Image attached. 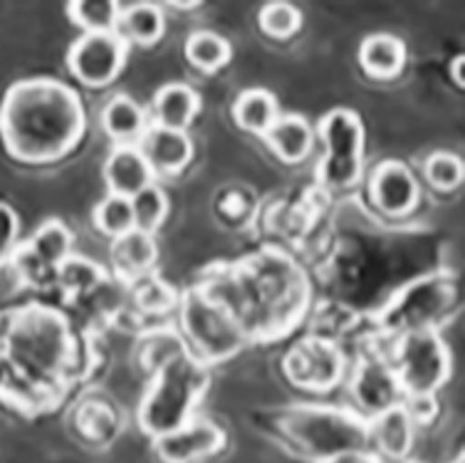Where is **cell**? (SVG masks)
<instances>
[{
    "label": "cell",
    "mask_w": 465,
    "mask_h": 463,
    "mask_svg": "<svg viewBox=\"0 0 465 463\" xmlns=\"http://www.w3.org/2000/svg\"><path fill=\"white\" fill-rule=\"evenodd\" d=\"M92 357L72 322L47 305L0 310V399L35 417L60 407Z\"/></svg>",
    "instance_id": "1"
},
{
    "label": "cell",
    "mask_w": 465,
    "mask_h": 463,
    "mask_svg": "<svg viewBox=\"0 0 465 463\" xmlns=\"http://www.w3.org/2000/svg\"><path fill=\"white\" fill-rule=\"evenodd\" d=\"M198 287L231 315L248 345L282 339L302 325L312 305L304 267L280 248L208 267Z\"/></svg>",
    "instance_id": "2"
},
{
    "label": "cell",
    "mask_w": 465,
    "mask_h": 463,
    "mask_svg": "<svg viewBox=\"0 0 465 463\" xmlns=\"http://www.w3.org/2000/svg\"><path fill=\"white\" fill-rule=\"evenodd\" d=\"M87 115L80 95L53 77L15 82L0 102V139L23 164H53L82 142Z\"/></svg>",
    "instance_id": "3"
},
{
    "label": "cell",
    "mask_w": 465,
    "mask_h": 463,
    "mask_svg": "<svg viewBox=\"0 0 465 463\" xmlns=\"http://www.w3.org/2000/svg\"><path fill=\"white\" fill-rule=\"evenodd\" d=\"M211 387V367L191 352L173 355L152 375V387L143 394L136 421L146 437L162 438L196 417L198 401Z\"/></svg>",
    "instance_id": "4"
},
{
    "label": "cell",
    "mask_w": 465,
    "mask_h": 463,
    "mask_svg": "<svg viewBox=\"0 0 465 463\" xmlns=\"http://www.w3.org/2000/svg\"><path fill=\"white\" fill-rule=\"evenodd\" d=\"M280 431L297 454L317 463L349 451H371L369 421L341 407H292L280 417Z\"/></svg>",
    "instance_id": "5"
},
{
    "label": "cell",
    "mask_w": 465,
    "mask_h": 463,
    "mask_svg": "<svg viewBox=\"0 0 465 463\" xmlns=\"http://www.w3.org/2000/svg\"><path fill=\"white\" fill-rule=\"evenodd\" d=\"M458 305V280L450 273H430L403 286L376 312V337L384 347L416 332H439Z\"/></svg>",
    "instance_id": "6"
},
{
    "label": "cell",
    "mask_w": 465,
    "mask_h": 463,
    "mask_svg": "<svg viewBox=\"0 0 465 463\" xmlns=\"http://www.w3.org/2000/svg\"><path fill=\"white\" fill-rule=\"evenodd\" d=\"M176 307H179V335L183 345L206 367L231 359L248 345V339L231 315L198 286L188 287L179 297Z\"/></svg>",
    "instance_id": "7"
},
{
    "label": "cell",
    "mask_w": 465,
    "mask_h": 463,
    "mask_svg": "<svg viewBox=\"0 0 465 463\" xmlns=\"http://www.w3.org/2000/svg\"><path fill=\"white\" fill-rule=\"evenodd\" d=\"M324 154L317 164V184L327 194L349 191L364 174V126L357 112L337 107L320 122Z\"/></svg>",
    "instance_id": "8"
},
{
    "label": "cell",
    "mask_w": 465,
    "mask_h": 463,
    "mask_svg": "<svg viewBox=\"0 0 465 463\" xmlns=\"http://www.w3.org/2000/svg\"><path fill=\"white\" fill-rule=\"evenodd\" d=\"M403 397H436L450 379V349L440 332H416L389 345Z\"/></svg>",
    "instance_id": "9"
},
{
    "label": "cell",
    "mask_w": 465,
    "mask_h": 463,
    "mask_svg": "<svg viewBox=\"0 0 465 463\" xmlns=\"http://www.w3.org/2000/svg\"><path fill=\"white\" fill-rule=\"evenodd\" d=\"M282 369L292 387L302 392L324 394L340 387L349 375V359L334 339L310 335L297 342L282 359Z\"/></svg>",
    "instance_id": "10"
},
{
    "label": "cell",
    "mask_w": 465,
    "mask_h": 463,
    "mask_svg": "<svg viewBox=\"0 0 465 463\" xmlns=\"http://www.w3.org/2000/svg\"><path fill=\"white\" fill-rule=\"evenodd\" d=\"M72 233L63 221L43 223L33 238L18 246L8 266L20 283L27 287H43L57 280L60 267L72 256Z\"/></svg>",
    "instance_id": "11"
},
{
    "label": "cell",
    "mask_w": 465,
    "mask_h": 463,
    "mask_svg": "<svg viewBox=\"0 0 465 463\" xmlns=\"http://www.w3.org/2000/svg\"><path fill=\"white\" fill-rule=\"evenodd\" d=\"M349 394L354 411L367 421L401 404L403 392L386 347L371 349L354 365L349 372Z\"/></svg>",
    "instance_id": "12"
},
{
    "label": "cell",
    "mask_w": 465,
    "mask_h": 463,
    "mask_svg": "<svg viewBox=\"0 0 465 463\" xmlns=\"http://www.w3.org/2000/svg\"><path fill=\"white\" fill-rule=\"evenodd\" d=\"M129 45L116 33L80 35L67 53V67L87 87H107L124 70Z\"/></svg>",
    "instance_id": "13"
},
{
    "label": "cell",
    "mask_w": 465,
    "mask_h": 463,
    "mask_svg": "<svg viewBox=\"0 0 465 463\" xmlns=\"http://www.w3.org/2000/svg\"><path fill=\"white\" fill-rule=\"evenodd\" d=\"M369 198L376 211L389 218L413 214V208L419 206L420 186L411 166H406L403 161L379 164L369 178Z\"/></svg>",
    "instance_id": "14"
},
{
    "label": "cell",
    "mask_w": 465,
    "mask_h": 463,
    "mask_svg": "<svg viewBox=\"0 0 465 463\" xmlns=\"http://www.w3.org/2000/svg\"><path fill=\"white\" fill-rule=\"evenodd\" d=\"M225 446V431L208 419H193L166 437L153 438V451L163 463H198Z\"/></svg>",
    "instance_id": "15"
},
{
    "label": "cell",
    "mask_w": 465,
    "mask_h": 463,
    "mask_svg": "<svg viewBox=\"0 0 465 463\" xmlns=\"http://www.w3.org/2000/svg\"><path fill=\"white\" fill-rule=\"evenodd\" d=\"M143 154L146 164L152 166L153 176H179L193 159V139L188 132L163 129V126L149 125L143 132L142 142L136 144Z\"/></svg>",
    "instance_id": "16"
},
{
    "label": "cell",
    "mask_w": 465,
    "mask_h": 463,
    "mask_svg": "<svg viewBox=\"0 0 465 463\" xmlns=\"http://www.w3.org/2000/svg\"><path fill=\"white\" fill-rule=\"evenodd\" d=\"M413 434H416V427H413V421L409 419V414H406L401 404L369 421L371 451L379 458H386V461L391 463L409 458L413 446Z\"/></svg>",
    "instance_id": "17"
},
{
    "label": "cell",
    "mask_w": 465,
    "mask_h": 463,
    "mask_svg": "<svg viewBox=\"0 0 465 463\" xmlns=\"http://www.w3.org/2000/svg\"><path fill=\"white\" fill-rule=\"evenodd\" d=\"M153 171L146 164L139 146H114L104 161V181L109 194L124 198H134L139 191L153 184Z\"/></svg>",
    "instance_id": "18"
},
{
    "label": "cell",
    "mask_w": 465,
    "mask_h": 463,
    "mask_svg": "<svg viewBox=\"0 0 465 463\" xmlns=\"http://www.w3.org/2000/svg\"><path fill=\"white\" fill-rule=\"evenodd\" d=\"M159 258V246L152 233L129 231L112 241V267L126 286L149 276Z\"/></svg>",
    "instance_id": "19"
},
{
    "label": "cell",
    "mask_w": 465,
    "mask_h": 463,
    "mask_svg": "<svg viewBox=\"0 0 465 463\" xmlns=\"http://www.w3.org/2000/svg\"><path fill=\"white\" fill-rule=\"evenodd\" d=\"M262 136L282 164H300L312 154L314 126L302 115H280Z\"/></svg>",
    "instance_id": "20"
},
{
    "label": "cell",
    "mask_w": 465,
    "mask_h": 463,
    "mask_svg": "<svg viewBox=\"0 0 465 463\" xmlns=\"http://www.w3.org/2000/svg\"><path fill=\"white\" fill-rule=\"evenodd\" d=\"M102 129L116 146H136L149 129V116L129 95H116L102 109Z\"/></svg>",
    "instance_id": "21"
},
{
    "label": "cell",
    "mask_w": 465,
    "mask_h": 463,
    "mask_svg": "<svg viewBox=\"0 0 465 463\" xmlns=\"http://www.w3.org/2000/svg\"><path fill=\"white\" fill-rule=\"evenodd\" d=\"M198 109H201V97L196 89L188 87L183 82H171V85H163L153 97L152 125L186 132L188 126L193 125Z\"/></svg>",
    "instance_id": "22"
},
{
    "label": "cell",
    "mask_w": 465,
    "mask_h": 463,
    "mask_svg": "<svg viewBox=\"0 0 465 463\" xmlns=\"http://www.w3.org/2000/svg\"><path fill=\"white\" fill-rule=\"evenodd\" d=\"M359 63L374 80H394L406 67V45L389 33L369 35L359 47Z\"/></svg>",
    "instance_id": "23"
},
{
    "label": "cell",
    "mask_w": 465,
    "mask_h": 463,
    "mask_svg": "<svg viewBox=\"0 0 465 463\" xmlns=\"http://www.w3.org/2000/svg\"><path fill=\"white\" fill-rule=\"evenodd\" d=\"M166 30V15L156 3H134V5H122L119 23H116V35L126 45H153L159 43Z\"/></svg>",
    "instance_id": "24"
},
{
    "label": "cell",
    "mask_w": 465,
    "mask_h": 463,
    "mask_svg": "<svg viewBox=\"0 0 465 463\" xmlns=\"http://www.w3.org/2000/svg\"><path fill=\"white\" fill-rule=\"evenodd\" d=\"M280 116L278 99L270 95L268 89H245L238 95L232 105V119L242 132L262 134L275 125Z\"/></svg>",
    "instance_id": "25"
},
{
    "label": "cell",
    "mask_w": 465,
    "mask_h": 463,
    "mask_svg": "<svg viewBox=\"0 0 465 463\" xmlns=\"http://www.w3.org/2000/svg\"><path fill=\"white\" fill-rule=\"evenodd\" d=\"M183 53H186L188 63L193 65L198 72L211 75V72L223 70L225 65L231 63L232 47L223 35L211 33V30H198L186 40Z\"/></svg>",
    "instance_id": "26"
},
{
    "label": "cell",
    "mask_w": 465,
    "mask_h": 463,
    "mask_svg": "<svg viewBox=\"0 0 465 463\" xmlns=\"http://www.w3.org/2000/svg\"><path fill=\"white\" fill-rule=\"evenodd\" d=\"M70 20L80 27L82 35H92V33H116V23H119V13L122 5L119 3H109V0H74L67 5Z\"/></svg>",
    "instance_id": "27"
},
{
    "label": "cell",
    "mask_w": 465,
    "mask_h": 463,
    "mask_svg": "<svg viewBox=\"0 0 465 463\" xmlns=\"http://www.w3.org/2000/svg\"><path fill=\"white\" fill-rule=\"evenodd\" d=\"M74 424H77V431L82 437L92 444H104L109 438H114L116 428H119L114 407H109L99 399L84 401L74 414Z\"/></svg>",
    "instance_id": "28"
},
{
    "label": "cell",
    "mask_w": 465,
    "mask_h": 463,
    "mask_svg": "<svg viewBox=\"0 0 465 463\" xmlns=\"http://www.w3.org/2000/svg\"><path fill=\"white\" fill-rule=\"evenodd\" d=\"M92 221L97 226V231L104 233L112 241L136 228L132 201L124 196H114V194H109L107 198L99 201L94 214H92Z\"/></svg>",
    "instance_id": "29"
},
{
    "label": "cell",
    "mask_w": 465,
    "mask_h": 463,
    "mask_svg": "<svg viewBox=\"0 0 465 463\" xmlns=\"http://www.w3.org/2000/svg\"><path fill=\"white\" fill-rule=\"evenodd\" d=\"M132 201V211H134V226L136 231L143 233H156L162 228V223L166 221L169 216V196L163 194L162 186H146L143 191H139Z\"/></svg>",
    "instance_id": "30"
},
{
    "label": "cell",
    "mask_w": 465,
    "mask_h": 463,
    "mask_svg": "<svg viewBox=\"0 0 465 463\" xmlns=\"http://www.w3.org/2000/svg\"><path fill=\"white\" fill-rule=\"evenodd\" d=\"M54 283L63 287L64 293L87 295L104 283V270L97 263H90L87 258H80L72 253L70 258L64 260V266L60 267Z\"/></svg>",
    "instance_id": "31"
},
{
    "label": "cell",
    "mask_w": 465,
    "mask_h": 463,
    "mask_svg": "<svg viewBox=\"0 0 465 463\" xmlns=\"http://www.w3.org/2000/svg\"><path fill=\"white\" fill-rule=\"evenodd\" d=\"M129 290L134 293L136 305L149 315H166L171 307L179 305V295L173 287H169L163 280L149 273V276L139 277L134 283H129Z\"/></svg>",
    "instance_id": "32"
},
{
    "label": "cell",
    "mask_w": 465,
    "mask_h": 463,
    "mask_svg": "<svg viewBox=\"0 0 465 463\" xmlns=\"http://www.w3.org/2000/svg\"><path fill=\"white\" fill-rule=\"evenodd\" d=\"M423 176L430 188H436L440 194H450L463 184V161L450 152L430 154L423 164Z\"/></svg>",
    "instance_id": "33"
},
{
    "label": "cell",
    "mask_w": 465,
    "mask_h": 463,
    "mask_svg": "<svg viewBox=\"0 0 465 463\" xmlns=\"http://www.w3.org/2000/svg\"><path fill=\"white\" fill-rule=\"evenodd\" d=\"M260 30L272 40H287L292 37L302 25V13L292 3H268L260 10Z\"/></svg>",
    "instance_id": "34"
},
{
    "label": "cell",
    "mask_w": 465,
    "mask_h": 463,
    "mask_svg": "<svg viewBox=\"0 0 465 463\" xmlns=\"http://www.w3.org/2000/svg\"><path fill=\"white\" fill-rule=\"evenodd\" d=\"M20 246V218L8 204L0 201V267L8 266Z\"/></svg>",
    "instance_id": "35"
},
{
    "label": "cell",
    "mask_w": 465,
    "mask_h": 463,
    "mask_svg": "<svg viewBox=\"0 0 465 463\" xmlns=\"http://www.w3.org/2000/svg\"><path fill=\"white\" fill-rule=\"evenodd\" d=\"M401 407L409 414V419L413 421V427L429 424L439 414V401H436V397H403Z\"/></svg>",
    "instance_id": "36"
},
{
    "label": "cell",
    "mask_w": 465,
    "mask_h": 463,
    "mask_svg": "<svg viewBox=\"0 0 465 463\" xmlns=\"http://www.w3.org/2000/svg\"><path fill=\"white\" fill-rule=\"evenodd\" d=\"M327 463H384L374 451H349V454L334 456Z\"/></svg>",
    "instance_id": "37"
},
{
    "label": "cell",
    "mask_w": 465,
    "mask_h": 463,
    "mask_svg": "<svg viewBox=\"0 0 465 463\" xmlns=\"http://www.w3.org/2000/svg\"><path fill=\"white\" fill-rule=\"evenodd\" d=\"M463 65H465V57L463 55H458L456 60L450 63V75H453V80H456V85L460 89L465 87V77H463Z\"/></svg>",
    "instance_id": "38"
},
{
    "label": "cell",
    "mask_w": 465,
    "mask_h": 463,
    "mask_svg": "<svg viewBox=\"0 0 465 463\" xmlns=\"http://www.w3.org/2000/svg\"><path fill=\"white\" fill-rule=\"evenodd\" d=\"M453 463H463V456H458V458Z\"/></svg>",
    "instance_id": "39"
},
{
    "label": "cell",
    "mask_w": 465,
    "mask_h": 463,
    "mask_svg": "<svg viewBox=\"0 0 465 463\" xmlns=\"http://www.w3.org/2000/svg\"><path fill=\"white\" fill-rule=\"evenodd\" d=\"M399 463H411V461H409V458H406V461H399Z\"/></svg>",
    "instance_id": "40"
}]
</instances>
